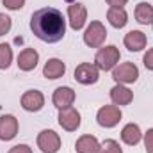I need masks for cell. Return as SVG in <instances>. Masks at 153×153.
Returning a JSON list of instances; mask_svg holds the SVG:
<instances>
[{
    "label": "cell",
    "instance_id": "obj_3",
    "mask_svg": "<svg viewBox=\"0 0 153 153\" xmlns=\"http://www.w3.org/2000/svg\"><path fill=\"white\" fill-rule=\"evenodd\" d=\"M107 39V29L102 22H91L84 32V43L91 48H100Z\"/></svg>",
    "mask_w": 153,
    "mask_h": 153
},
{
    "label": "cell",
    "instance_id": "obj_9",
    "mask_svg": "<svg viewBox=\"0 0 153 153\" xmlns=\"http://www.w3.org/2000/svg\"><path fill=\"white\" fill-rule=\"evenodd\" d=\"M22 107L27 111V112H38L43 109L45 105V96L41 91H36V89H30V91H25L22 94V100H20Z\"/></svg>",
    "mask_w": 153,
    "mask_h": 153
},
{
    "label": "cell",
    "instance_id": "obj_2",
    "mask_svg": "<svg viewBox=\"0 0 153 153\" xmlns=\"http://www.w3.org/2000/svg\"><path fill=\"white\" fill-rule=\"evenodd\" d=\"M119 57H121V55H119L117 46H114V45L103 46V48H100V50L96 52V55H94V66H96L98 70H102V71H111V70H114L116 66H117Z\"/></svg>",
    "mask_w": 153,
    "mask_h": 153
},
{
    "label": "cell",
    "instance_id": "obj_29",
    "mask_svg": "<svg viewBox=\"0 0 153 153\" xmlns=\"http://www.w3.org/2000/svg\"><path fill=\"white\" fill-rule=\"evenodd\" d=\"M152 25H153V23H152Z\"/></svg>",
    "mask_w": 153,
    "mask_h": 153
},
{
    "label": "cell",
    "instance_id": "obj_22",
    "mask_svg": "<svg viewBox=\"0 0 153 153\" xmlns=\"http://www.w3.org/2000/svg\"><path fill=\"white\" fill-rule=\"evenodd\" d=\"M100 153H123L119 143L114 139H105L102 144H100Z\"/></svg>",
    "mask_w": 153,
    "mask_h": 153
},
{
    "label": "cell",
    "instance_id": "obj_4",
    "mask_svg": "<svg viewBox=\"0 0 153 153\" xmlns=\"http://www.w3.org/2000/svg\"><path fill=\"white\" fill-rule=\"evenodd\" d=\"M112 78L117 84H134L139 78V68L134 62H121L112 70Z\"/></svg>",
    "mask_w": 153,
    "mask_h": 153
},
{
    "label": "cell",
    "instance_id": "obj_20",
    "mask_svg": "<svg viewBox=\"0 0 153 153\" xmlns=\"http://www.w3.org/2000/svg\"><path fill=\"white\" fill-rule=\"evenodd\" d=\"M135 20L141 23V25H148L153 23V5L148 2H139L135 5Z\"/></svg>",
    "mask_w": 153,
    "mask_h": 153
},
{
    "label": "cell",
    "instance_id": "obj_17",
    "mask_svg": "<svg viewBox=\"0 0 153 153\" xmlns=\"http://www.w3.org/2000/svg\"><path fill=\"white\" fill-rule=\"evenodd\" d=\"M76 153H100V143L94 135H80L75 143Z\"/></svg>",
    "mask_w": 153,
    "mask_h": 153
},
{
    "label": "cell",
    "instance_id": "obj_18",
    "mask_svg": "<svg viewBox=\"0 0 153 153\" xmlns=\"http://www.w3.org/2000/svg\"><path fill=\"white\" fill-rule=\"evenodd\" d=\"M141 137H143L141 128H139V125H135V123H128V125H125L123 130H121V139H123V143L128 144V146H135V144L141 141Z\"/></svg>",
    "mask_w": 153,
    "mask_h": 153
},
{
    "label": "cell",
    "instance_id": "obj_1",
    "mask_svg": "<svg viewBox=\"0 0 153 153\" xmlns=\"http://www.w3.org/2000/svg\"><path fill=\"white\" fill-rule=\"evenodd\" d=\"M30 30L45 43H59L66 34V20L59 9L43 7L32 14Z\"/></svg>",
    "mask_w": 153,
    "mask_h": 153
},
{
    "label": "cell",
    "instance_id": "obj_13",
    "mask_svg": "<svg viewBox=\"0 0 153 153\" xmlns=\"http://www.w3.org/2000/svg\"><path fill=\"white\" fill-rule=\"evenodd\" d=\"M39 62V53L34 48H25L18 55V68L22 71H32Z\"/></svg>",
    "mask_w": 153,
    "mask_h": 153
},
{
    "label": "cell",
    "instance_id": "obj_5",
    "mask_svg": "<svg viewBox=\"0 0 153 153\" xmlns=\"http://www.w3.org/2000/svg\"><path fill=\"white\" fill-rule=\"evenodd\" d=\"M121 109L117 105H103L96 114V121L103 128H112L121 121Z\"/></svg>",
    "mask_w": 153,
    "mask_h": 153
},
{
    "label": "cell",
    "instance_id": "obj_26",
    "mask_svg": "<svg viewBox=\"0 0 153 153\" xmlns=\"http://www.w3.org/2000/svg\"><path fill=\"white\" fill-rule=\"evenodd\" d=\"M9 153H32V148L29 144H16L9 150Z\"/></svg>",
    "mask_w": 153,
    "mask_h": 153
},
{
    "label": "cell",
    "instance_id": "obj_14",
    "mask_svg": "<svg viewBox=\"0 0 153 153\" xmlns=\"http://www.w3.org/2000/svg\"><path fill=\"white\" fill-rule=\"evenodd\" d=\"M123 43H125V46H126L130 52H141L143 48H146L148 39H146V34L141 32V30H130V32L125 36Z\"/></svg>",
    "mask_w": 153,
    "mask_h": 153
},
{
    "label": "cell",
    "instance_id": "obj_16",
    "mask_svg": "<svg viewBox=\"0 0 153 153\" xmlns=\"http://www.w3.org/2000/svg\"><path fill=\"white\" fill-rule=\"evenodd\" d=\"M111 100H112L114 105H119V107L121 105H128L134 100V93L128 87H125L123 84H116L111 89Z\"/></svg>",
    "mask_w": 153,
    "mask_h": 153
},
{
    "label": "cell",
    "instance_id": "obj_6",
    "mask_svg": "<svg viewBox=\"0 0 153 153\" xmlns=\"http://www.w3.org/2000/svg\"><path fill=\"white\" fill-rule=\"evenodd\" d=\"M38 148L43 153H57L61 150V137L53 130H41L38 135Z\"/></svg>",
    "mask_w": 153,
    "mask_h": 153
},
{
    "label": "cell",
    "instance_id": "obj_8",
    "mask_svg": "<svg viewBox=\"0 0 153 153\" xmlns=\"http://www.w3.org/2000/svg\"><path fill=\"white\" fill-rule=\"evenodd\" d=\"M68 20H70V27L73 30H80L85 25V20H87L85 5L80 4V2H75V4L68 5Z\"/></svg>",
    "mask_w": 153,
    "mask_h": 153
},
{
    "label": "cell",
    "instance_id": "obj_28",
    "mask_svg": "<svg viewBox=\"0 0 153 153\" xmlns=\"http://www.w3.org/2000/svg\"><path fill=\"white\" fill-rule=\"evenodd\" d=\"M105 2H107L111 7H123L128 0H105Z\"/></svg>",
    "mask_w": 153,
    "mask_h": 153
},
{
    "label": "cell",
    "instance_id": "obj_11",
    "mask_svg": "<svg viewBox=\"0 0 153 153\" xmlns=\"http://www.w3.org/2000/svg\"><path fill=\"white\" fill-rule=\"evenodd\" d=\"M18 119L11 114L0 116V141H11L18 134Z\"/></svg>",
    "mask_w": 153,
    "mask_h": 153
},
{
    "label": "cell",
    "instance_id": "obj_19",
    "mask_svg": "<svg viewBox=\"0 0 153 153\" xmlns=\"http://www.w3.org/2000/svg\"><path fill=\"white\" fill-rule=\"evenodd\" d=\"M107 20L114 29H123L128 22V14L123 7H109L107 11Z\"/></svg>",
    "mask_w": 153,
    "mask_h": 153
},
{
    "label": "cell",
    "instance_id": "obj_21",
    "mask_svg": "<svg viewBox=\"0 0 153 153\" xmlns=\"http://www.w3.org/2000/svg\"><path fill=\"white\" fill-rule=\"evenodd\" d=\"M13 62V48L7 43H0V70H7Z\"/></svg>",
    "mask_w": 153,
    "mask_h": 153
},
{
    "label": "cell",
    "instance_id": "obj_12",
    "mask_svg": "<svg viewBox=\"0 0 153 153\" xmlns=\"http://www.w3.org/2000/svg\"><path fill=\"white\" fill-rule=\"evenodd\" d=\"M52 102L57 109H66V107H71L73 102H75V91L68 85H62V87H57L53 91V96H52Z\"/></svg>",
    "mask_w": 153,
    "mask_h": 153
},
{
    "label": "cell",
    "instance_id": "obj_25",
    "mask_svg": "<svg viewBox=\"0 0 153 153\" xmlns=\"http://www.w3.org/2000/svg\"><path fill=\"white\" fill-rule=\"evenodd\" d=\"M144 146H146V153H153V128H150L144 134Z\"/></svg>",
    "mask_w": 153,
    "mask_h": 153
},
{
    "label": "cell",
    "instance_id": "obj_15",
    "mask_svg": "<svg viewBox=\"0 0 153 153\" xmlns=\"http://www.w3.org/2000/svg\"><path fill=\"white\" fill-rule=\"evenodd\" d=\"M64 73H66V64L61 59H48L46 64L43 66V76L45 78L55 80V78H61Z\"/></svg>",
    "mask_w": 153,
    "mask_h": 153
},
{
    "label": "cell",
    "instance_id": "obj_23",
    "mask_svg": "<svg viewBox=\"0 0 153 153\" xmlns=\"http://www.w3.org/2000/svg\"><path fill=\"white\" fill-rule=\"evenodd\" d=\"M11 25H13L11 18H9L7 14L0 13V36H5V34L11 30Z\"/></svg>",
    "mask_w": 153,
    "mask_h": 153
},
{
    "label": "cell",
    "instance_id": "obj_27",
    "mask_svg": "<svg viewBox=\"0 0 153 153\" xmlns=\"http://www.w3.org/2000/svg\"><path fill=\"white\" fill-rule=\"evenodd\" d=\"M143 62H144V66H146L148 70H152V71H153V48H150V50L144 53Z\"/></svg>",
    "mask_w": 153,
    "mask_h": 153
},
{
    "label": "cell",
    "instance_id": "obj_10",
    "mask_svg": "<svg viewBox=\"0 0 153 153\" xmlns=\"http://www.w3.org/2000/svg\"><path fill=\"white\" fill-rule=\"evenodd\" d=\"M59 125L66 130V132H75L80 126V112L75 107H66V109H59Z\"/></svg>",
    "mask_w": 153,
    "mask_h": 153
},
{
    "label": "cell",
    "instance_id": "obj_7",
    "mask_svg": "<svg viewBox=\"0 0 153 153\" xmlns=\"http://www.w3.org/2000/svg\"><path fill=\"white\" fill-rule=\"evenodd\" d=\"M98 78H100V70L91 62H82L75 68V80L84 85L96 84Z\"/></svg>",
    "mask_w": 153,
    "mask_h": 153
},
{
    "label": "cell",
    "instance_id": "obj_24",
    "mask_svg": "<svg viewBox=\"0 0 153 153\" xmlns=\"http://www.w3.org/2000/svg\"><path fill=\"white\" fill-rule=\"evenodd\" d=\"M4 7H7L9 11H20L25 5V0H2Z\"/></svg>",
    "mask_w": 153,
    "mask_h": 153
}]
</instances>
